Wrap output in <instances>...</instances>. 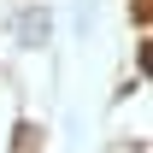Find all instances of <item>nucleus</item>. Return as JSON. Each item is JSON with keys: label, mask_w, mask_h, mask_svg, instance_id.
Segmentation results:
<instances>
[{"label": "nucleus", "mask_w": 153, "mask_h": 153, "mask_svg": "<svg viewBox=\"0 0 153 153\" xmlns=\"http://www.w3.org/2000/svg\"><path fill=\"white\" fill-rule=\"evenodd\" d=\"M18 30H24V36H30V47H36V41L47 36V18H41V12H36V18H30V12H24V24H18Z\"/></svg>", "instance_id": "nucleus-1"}]
</instances>
